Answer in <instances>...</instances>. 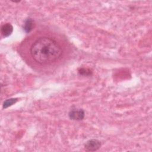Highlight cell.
<instances>
[{
  "label": "cell",
  "instance_id": "1",
  "mask_svg": "<svg viewBox=\"0 0 152 152\" xmlns=\"http://www.w3.org/2000/svg\"><path fill=\"white\" fill-rule=\"evenodd\" d=\"M30 52L32 58L41 65L50 64L62 55L61 46L55 40L46 36L36 39L31 45Z\"/></svg>",
  "mask_w": 152,
  "mask_h": 152
},
{
  "label": "cell",
  "instance_id": "2",
  "mask_svg": "<svg viewBox=\"0 0 152 152\" xmlns=\"http://www.w3.org/2000/svg\"><path fill=\"white\" fill-rule=\"evenodd\" d=\"M101 147V142L96 139H91L87 141L84 145V148L87 151H94Z\"/></svg>",
  "mask_w": 152,
  "mask_h": 152
},
{
  "label": "cell",
  "instance_id": "3",
  "mask_svg": "<svg viewBox=\"0 0 152 152\" xmlns=\"http://www.w3.org/2000/svg\"><path fill=\"white\" fill-rule=\"evenodd\" d=\"M69 117L71 119L75 121H81L84 119L85 116L84 111L81 109H73L69 112Z\"/></svg>",
  "mask_w": 152,
  "mask_h": 152
},
{
  "label": "cell",
  "instance_id": "4",
  "mask_svg": "<svg viewBox=\"0 0 152 152\" xmlns=\"http://www.w3.org/2000/svg\"><path fill=\"white\" fill-rule=\"evenodd\" d=\"M1 33L4 37H8L13 31V27L10 23H5L1 26Z\"/></svg>",
  "mask_w": 152,
  "mask_h": 152
},
{
  "label": "cell",
  "instance_id": "5",
  "mask_svg": "<svg viewBox=\"0 0 152 152\" xmlns=\"http://www.w3.org/2000/svg\"><path fill=\"white\" fill-rule=\"evenodd\" d=\"M34 27V21L31 18H28L26 21L24 26V30L26 33L30 32Z\"/></svg>",
  "mask_w": 152,
  "mask_h": 152
},
{
  "label": "cell",
  "instance_id": "6",
  "mask_svg": "<svg viewBox=\"0 0 152 152\" xmlns=\"http://www.w3.org/2000/svg\"><path fill=\"white\" fill-rule=\"evenodd\" d=\"M17 98H11L10 99H7L5 101H4L2 107L4 109H6V108L12 106L13 104L17 102Z\"/></svg>",
  "mask_w": 152,
  "mask_h": 152
}]
</instances>
